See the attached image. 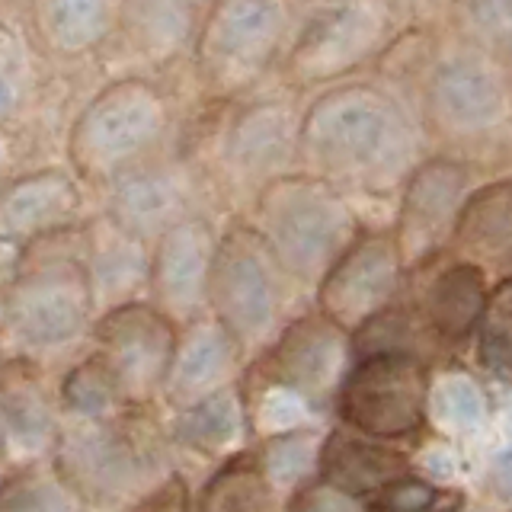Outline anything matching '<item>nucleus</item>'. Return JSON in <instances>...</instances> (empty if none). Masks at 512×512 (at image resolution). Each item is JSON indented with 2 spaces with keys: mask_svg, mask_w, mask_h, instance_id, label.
<instances>
[{
  "mask_svg": "<svg viewBox=\"0 0 512 512\" xmlns=\"http://www.w3.org/2000/svg\"><path fill=\"white\" fill-rule=\"evenodd\" d=\"M397 106L372 87H340L308 109L298 157L317 180L378 189L404 164L407 132Z\"/></svg>",
  "mask_w": 512,
  "mask_h": 512,
  "instance_id": "nucleus-1",
  "label": "nucleus"
},
{
  "mask_svg": "<svg viewBox=\"0 0 512 512\" xmlns=\"http://www.w3.org/2000/svg\"><path fill=\"white\" fill-rule=\"evenodd\" d=\"M250 228L285 276L314 285L359 237L343 196L317 176H279L263 186Z\"/></svg>",
  "mask_w": 512,
  "mask_h": 512,
  "instance_id": "nucleus-2",
  "label": "nucleus"
},
{
  "mask_svg": "<svg viewBox=\"0 0 512 512\" xmlns=\"http://www.w3.org/2000/svg\"><path fill=\"white\" fill-rule=\"evenodd\" d=\"M157 432L128 413L87 423L64 420L52 452V468L80 503H122L148 496L167 480Z\"/></svg>",
  "mask_w": 512,
  "mask_h": 512,
  "instance_id": "nucleus-3",
  "label": "nucleus"
},
{
  "mask_svg": "<svg viewBox=\"0 0 512 512\" xmlns=\"http://www.w3.org/2000/svg\"><path fill=\"white\" fill-rule=\"evenodd\" d=\"M164 93L141 77H122L84 106L68 135V157L90 183L112 186L141 164L167 135Z\"/></svg>",
  "mask_w": 512,
  "mask_h": 512,
  "instance_id": "nucleus-4",
  "label": "nucleus"
},
{
  "mask_svg": "<svg viewBox=\"0 0 512 512\" xmlns=\"http://www.w3.org/2000/svg\"><path fill=\"white\" fill-rule=\"evenodd\" d=\"M96 324V295L84 256L26 260L4 295V330L26 352H58Z\"/></svg>",
  "mask_w": 512,
  "mask_h": 512,
  "instance_id": "nucleus-5",
  "label": "nucleus"
},
{
  "mask_svg": "<svg viewBox=\"0 0 512 512\" xmlns=\"http://www.w3.org/2000/svg\"><path fill=\"white\" fill-rule=\"evenodd\" d=\"M282 276L285 272L250 224H234L218 237L212 279H208V308L212 320L224 327L244 356L276 340Z\"/></svg>",
  "mask_w": 512,
  "mask_h": 512,
  "instance_id": "nucleus-6",
  "label": "nucleus"
},
{
  "mask_svg": "<svg viewBox=\"0 0 512 512\" xmlns=\"http://www.w3.org/2000/svg\"><path fill=\"white\" fill-rule=\"evenodd\" d=\"M333 404L343 426L365 439H410L423 429L429 410L426 362L404 356V352L356 356Z\"/></svg>",
  "mask_w": 512,
  "mask_h": 512,
  "instance_id": "nucleus-7",
  "label": "nucleus"
},
{
  "mask_svg": "<svg viewBox=\"0 0 512 512\" xmlns=\"http://www.w3.org/2000/svg\"><path fill=\"white\" fill-rule=\"evenodd\" d=\"M90 359L109 375L122 404L144 407L164 388L180 327L164 317L151 301H128L109 308L93 324Z\"/></svg>",
  "mask_w": 512,
  "mask_h": 512,
  "instance_id": "nucleus-8",
  "label": "nucleus"
},
{
  "mask_svg": "<svg viewBox=\"0 0 512 512\" xmlns=\"http://www.w3.org/2000/svg\"><path fill=\"white\" fill-rule=\"evenodd\" d=\"M288 29V7L231 0L212 7L196 32V64L215 93L247 90L276 58Z\"/></svg>",
  "mask_w": 512,
  "mask_h": 512,
  "instance_id": "nucleus-9",
  "label": "nucleus"
},
{
  "mask_svg": "<svg viewBox=\"0 0 512 512\" xmlns=\"http://www.w3.org/2000/svg\"><path fill=\"white\" fill-rule=\"evenodd\" d=\"M352 365V340L324 314L298 317L266 346L256 365L263 388H279L301 397L311 410L336 400V391Z\"/></svg>",
  "mask_w": 512,
  "mask_h": 512,
  "instance_id": "nucleus-10",
  "label": "nucleus"
},
{
  "mask_svg": "<svg viewBox=\"0 0 512 512\" xmlns=\"http://www.w3.org/2000/svg\"><path fill=\"white\" fill-rule=\"evenodd\" d=\"M400 276H404V260L394 237L378 231L359 234L317 282L320 314L340 330L356 333L391 308Z\"/></svg>",
  "mask_w": 512,
  "mask_h": 512,
  "instance_id": "nucleus-11",
  "label": "nucleus"
},
{
  "mask_svg": "<svg viewBox=\"0 0 512 512\" xmlns=\"http://www.w3.org/2000/svg\"><path fill=\"white\" fill-rule=\"evenodd\" d=\"M218 237L212 221L189 215L154 240L148 260L151 304L176 327L199 320L208 308V279H212Z\"/></svg>",
  "mask_w": 512,
  "mask_h": 512,
  "instance_id": "nucleus-12",
  "label": "nucleus"
},
{
  "mask_svg": "<svg viewBox=\"0 0 512 512\" xmlns=\"http://www.w3.org/2000/svg\"><path fill=\"white\" fill-rule=\"evenodd\" d=\"M388 26V10L368 4L317 10L295 39L288 74L298 84H320L359 68L368 55L378 52Z\"/></svg>",
  "mask_w": 512,
  "mask_h": 512,
  "instance_id": "nucleus-13",
  "label": "nucleus"
},
{
  "mask_svg": "<svg viewBox=\"0 0 512 512\" xmlns=\"http://www.w3.org/2000/svg\"><path fill=\"white\" fill-rule=\"evenodd\" d=\"M468 173L455 160H429L410 176L394 244L404 266L413 260H429L445 237H452L455 221L464 208Z\"/></svg>",
  "mask_w": 512,
  "mask_h": 512,
  "instance_id": "nucleus-14",
  "label": "nucleus"
},
{
  "mask_svg": "<svg viewBox=\"0 0 512 512\" xmlns=\"http://www.w3.org/2000/svg\"><path fill=\"white\" fill-rule=\"evenodd\" d=\"M298 132L301 119L292 106L279 100L250 103L228 122V132L221 138V160L237 180H256L263 189L279 180L288 160L298 154Z\"/></svg>",
  "mask_w": 512,
  "mask_h": 512,
  "instance_id": "nucleus-15",
  "label": "nucleus"
},
{
  "mask_svg": "<svg viewBox=\"0 0 512 512\" xmlns=\"http://www.w3.org/2000/svg\"><path fill=\"white\" fill-rule=\"evenodd\" d=\"M77 212L80 189L61 170H39L0 183V244L36 247L45 237L68 231Z\"/></svg>",
  "mask_w": 512,
  "mask_h": 512,
  "instance_id": "nucleus-16",
  "label": "nucleus"
},
{
  "mask_svg": "<svg viewBox=\"0 0 512 512\" xmlns=\"http://www.w3.org/2000/svg\"><path fill=\"white\" fill-rule=\"evenodd\" d=\"M240 359H244V352L237 349L221 324H215L212 317L192 320L176 336L173 362L160 394L170 400L173 413L186 410L224 388H234Z\"/></svg>",
  "mask_w": 512,
  "mask_h": 512,
  "instance_id": "nucleus-17",
  "label": "nucleus"
},
{
  "mask_svg": "<svg viewBox=\"0 0 512 512\" xmlns=\"http://www.w3.org/2000/svg\"><path fill=\"white\" fill-rule=\"evenodd\" d=\"M55 400L32 372V365L13 362L0 368V445L16 464H42L58 442Z\"/></svg>",
  "mask_w": 512,
  "mask_h": 512,
  "instance_id": "nucleus-18",
  "label": "nucleus"
},
{
  "mask_svg": "<svg viewBox=\"0 0 512 512\" xmlns=\"http://www.w3.org/2000/svg\"><path fill=\"white\" fill-rule=\"evenodd\" d=\"M189 215V186L186 176L167 164H141L112 183V199L106 218L116 221L125 234L138 237L141 244L157 240L176 221Z\"/></svg>",
  "mask_w": 512,
  "mask_h": 512,
  "instance_id": "nucleus-19",
  "label": "nucleus"
},
{
  "mask_svg": "<svg viewBox=\"0 0 512 512\" xmlns=\"http://www.w3.org/2000/svg\"><path fill=\"white\" fill-rule=\"evenodd\" d=\"M407 474L413 471L404 452H397L388 442L365 439L346 426L327 432L324 442H320L317 477L362 503H368L375 493Z\"/></svg>",
  "mask_w": 512,
  "mask_h": 512,
  "instance_id": "nucleus-20",
  "label": "nucleus"
},
{
  "mask_svg": "<svg viewBox=\"0 0 512 512\" xmlns=\"http://www.w3.org/2000/svg\"><path fill=\"white\" fill-rule=\"evenodd\" d=\"M84 266L96 295V308L109 311L119 304L138 301V288L148 285V244H141L138 237L125 234L116 221L106 215L93 224L87 234V250H84Z\"/></svg>",
  "mask_w": 512,
  "mask_h": 512,
  "instance_id": "nucleus-21",
  "label": "nucleus"
},
{
  "mask_svg": "<svg viewBox=\"0 0 512 512\" xmlns=\"http://www.w3.org/2000/svg\"><path fill=\"white\" fill-rule=\"evenodd\" d=\"M490 301L487 272L474 263H452L429 282L420 301L423 330L436 343H461L480 327Z\"/></svg>",
  "mask_w": 512,
  "mask_h": 512,
  "instance_id": "nucleus-22",
  "label": "nucleus"
},
{
  "mask_svg": "<svg viewBox=\"0 0 512 512\" xmlns=\"http://www.w3.org/2000/svg\"><path fill=\"white\" fill-rule=\"evenodd\" d=\"M250 432V416H247V397L237 388H224L212 397L199 400L186 410L173 413L170 423V439L183 445L192 455L205 458H234V452L244 445Z\"/></svg>",
  "mask_w": 512,
  "mask_h": 512,
  "instance_id": "nucleus-23",
  "label": "nucleus"
},
{
  "mask_svg": "<svg viewBox=\"0 0 512 512\" xmlns=\"http://www.w3.org/2000/svg\"><path fill=\"white\" fill-rule=\"evenodd\" d=\"M452 240L461 253H468L461 256L464 263L480 269L484 263L512 266V180L493 183L464 199Z\"/></svg>",
  "mask_w": 512,
  "mask_h": 512,
  "instance_id": "nucleus-24",
  "label": "nucleus"
},
{
  "mask_svg": "<svg viewBox=\"0 0 512 512\" xmlns=\"http://www.w3.org/2000/svg\"><path fill=\"white\" fill-rule=\"evenodd\" d=\"M42 45L58 55H84L103 45L119 23V7L106 0H45L32 7Z\"/></svg>",
  "mask_w": 512,
  "mask_h": 512,
  "instance_id": "nucleus-25",
  "label": "nucleus"
},
{
  "mask_svg": "<svg viewBox=\"0 0 512 512\" xmlns=\"http://www.w3.org/2000/svg\"><path fill=\"white\" fill-rule=\"evenodd\" d=\"M202 16L189 4H125L119 7V23L135 48L148 58H170L186 42L196 39Z\"/></svg>",
  "mask_w": 512,
  "mask_h": 512,
  "instance_id": "nucleus-26",
  "label": "nucleus"
},
{
  "mask_svg": "<svg viewBox=\"0 0 512 512\" xmlns=\"http://www.w3.org/2000/svg\"><path fill=\"white\" fill-rule=\"evenodd\" d=\"M324 436L314 429H295L272 436L263 442L260 455H256V468L276 496H292L298 487L317 477V458Z\"/></svg>",
  "mask_w": 512,
  "mask_h": 512,
  "instance_id": "nucleus-27",
  "label": "nucleus"
},
{
  "mask_svg": "<svg viewBox=\"0 0 512 512\" xmlns=\"http://www.w3.org/2000/svg\"><path fill=\"white\" fill-rule=\"evenodd\" d=\"M0 512H84V503L52 464H26L0 487Z\"/></svg>",
  "mask_w": 512,
  "mask_h": 512,
  "instance_id": "nucleus-28",
  "label": "nucleus"
},
{
  "mask_svg": "<svg viewBox=\"0 0 512 512\" xmlns=\"http://www.w3.org/2000/svg\"><path fill=\"white\" fill-rule=\"evenodd\" d=\"M61 407L68 413V420H87V423H100L128 413L116 384L109 381V375L90 356L84 362H77L68 372V378H64Z\"/></svg>",
  "mask_w": 512,
  "mask_h": 512,
  "instance_id": "nucleus-29",
  "label": "nucleus"
},
{
  "mask_svg": "<svg viewBox=\"0 0 512 512\" xmlns=\"http://www.w3.org/2000/svg\"><path fill=\"white\" fill-rule=\"evenodd\" d=\"M480 359L493 372H512V279L490 292L480 320Z\"/></svg>",
  "mask_w": 512,
  "mask_h": 512,
  "instance_id": "nucleus-30",
  "label": "nucleus"
},
{
  "mask_svg": "<svg viewBox=\"0 0 512 512\" xmlns=\"http://www.w3.org/2000/svg\"><path fill=\"white\" fill-rule=\"evenodd\" d=\"M458 496H445L436 484L429 480L407 474L388 484L381 493H375L365 503V512H436L448 503H455Z\"/></svg>",
  "mask_w": 512,
  "mask_h": 512,
  "instance_id": "nucleus-31",
  "label": "nucleus"
},
{
  "mask_svg": "<svg viewBox=\"0 0 512 512\" xmlns=\"http://www.w3.org/2000/svg\"><path fill=\"white\" fill-rule=\"evenodd\" d=\"M23 45L7 26H0V125H4L23 100Z\"/></svg>",
  "mask_w": 512,
  "mask_h": 512,
  "instance_id": "nucleus-32",
  "label": "nucleus"
},
{
  "mask_svg": "<svg viewBox=\"0 0 512 512\" xmlns=\"http://www.w3.org/2000/svg\"><path fill=\"white\" fill-rule=\"evenodd\" d=\"M285 512H365V503L324 484L320 477H314L288 496Z\"/></svg>",
  "mask_w": 512,
  "mask_h": 512,
  "instance_id": "nucleus-33",
  "label": "nucleus"
},
{
  "mask_svg": "<svg viewBox=\"0 0 512 512\" xmlns=\"http://www.w3.org/2000/svg\"><path fill=\"white\" fill-rule=\"evenodd\" d=\"M180 487H183L180 480L167 477L164 484L154 487L148 496H144V500H141V509H135V512H192V509L186 506V493H183Z\"/></svg>",
  "mask_w": 512,
  "mask_h": 512,
  "instance_id": "nucleus-34",
  "label": "nucleus"
},
{
  "mask_svg": "<svg viewBox=\"0 0 512 512\" xmlns=\"http://www.w3.org/2000/svg\"><path fill=\"white\" fill-rule=\"evenodd\" d=\"M7 167H10V148H7L4 135H0V176L7 173Z\"/></svg>",
  "mask_w": 512,
  "mask_h": 512,
  "instance_id": "nucleus-35",
  "label": "nucleus"
},
{
  "mask_svg": "<svg viewBox=\"0 0 512 512\" xmlns=\"http://www.w3.org/2000/svg\"><path fill=\"white\" fill-rule=\"evenodd\" d=\"M436 512H461V500H455V503H448V506H442V509H436Z\"/></svg>",
  "mask_w": 512,
  "mask_h": 512,
  "instance_id": "nucleus-36",
  "label": "nucleus"
},
{
  "mask_svg": "<svg viewBox=\"0 0 512 512\" xmlns=\"http://www.w3.org/2000/svg\"><path fill=\"white\" fill-rule=\"evenodd\" d=\"M0 452H4V445H0Z\"/></svg>",
  "mask_w": 512,
  "mask_h": 512,
  "instance_id": "nucleus-37",
  "label": "nucleus"
}]
</instances>
